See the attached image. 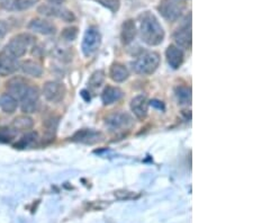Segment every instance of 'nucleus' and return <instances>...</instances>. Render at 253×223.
<instances>
[{
	"instance_id": "f257e3e1",
	"label": "nucleus",
	"mask_w": 253,
	"mask_h": 223,
	"mask_svg": "<svg viewBox=\"0 0 253 223\" xmlns=\"http://www.w3.org/2000/svg\"><path fill=\"white\" fill-rule=\"evenodd\" d=\"M138 20L143 42L151 46L159 45L165 39V31L156 16L151 11H145L140 15Z\"/></svg>"
},
{
	"instance_id": "f03ea898",
	"label": "nucleus",
	"mask_w": 253,
	"mask_h": 223,
	"mask_svg": "<svg viewBox=\"0 0 253 223\" xmlns=\"http://www.w3.org/2000/svg\"><path fill=\"white\" fill-rule=\"evenodd\" d=\"M35 38L30 34H19L14 36L13 39L9 41L6 47L3 48V52L8 55L13 56V58L17 59L20 56L25 55L28 50V47L32 46L35 43Z\"/></svg>"
},
{
	"instance_id": "7ed1b4c3",
	"label": "nucleus",
	"mask_w": 253,
	"mask_h": 223,
	"mask_svg": "<svg viewBox=\"0 0 253 223\" xmlns=\"http://www.w3.org/2000/svg\"><path fill=\"white\" fill-rule=\"evenodd\" d=\"M160 64V55L157 52H146L134 61L133 69L138 75L148 76L153 74Z\"/></svg>"
},
{
	"instance_id": "20e7f679",
	"label": "nucleus",
	"mask_w": 253,
	"mask_h": 223,
	"mask_svg": "<svg viewBox=\"0 0 253 223\" xmlns=\"http://www.w3.org/2000/svg\"><path fill=\"white\" fill-rule=\"evenodd\" d=\"M38 13L46 16V17H55L64 20L67 23H71L76 20V16L68 8L59 5H41L38 8Z\"/></svg>"
},
{
	"instance_id": "39448f33",
	"label": "nucleus",
	"mask_w": 253,
	"mask_h": 223,
	"mask_svg": "<svg viewBox=\"0 0 253 223\" xmlns=\"http://www.w3.org/2000/svg\"><path fill=\"white\" fill-rule=\"evenodd\" d=\"M101 43V36L96 27H90L85 31L83 39V52L85 56H90L99 48Z\"/></svg>"
},
{
	"instance_id": "423d86ee",
	"label": "nucleus",
	"mask_w": 253,
	"mask_h": 223,
	"mask_svg": "<svg viewBox=\"0 0 253 223\" xmlns=\"http://www.w3.org/2000/svg\"><path fill=\"white\" fill-rule=\"evenodd\" d=\"M158 9L163 18L169 22H175L181 16L183 7L177 0H162Z\"/></svg>"
},
{
	"instance_id": "0eeeda50",
	"label": "nucleus",
	"mask_w": 253,
	"mask_h": 223,
	"mask_svg": "<svg viewBox=\"0 0 253 223\" xmlns=\"http://www.w3.org/2000/svg\"><path fill=\"white\" fill-rule=\"evenodd\" d=\"M65 87L63 84L56 83V81H47L43 87V95L46 100L52 103H58L61 101L65 96Z\"/></svg>"
},
{
	"instance_id": "6e6552de",
	"label": "nucleus",
	"mask_w": 253,
	"mask_h": 223,
	"mask_svg": "<svg viewBox=\"0 0 253 223\" xmlns=\"http://www.w3.org/2000/svg\"><path fill=\"white\" fill-rule=\"evenodd\" d=\"M22 111L26 114H32L39 109L40 106V94L36 87H30L22 99Z\"/></svg>"
},
{
	"instance_id": "1a4fd4ad",
	"label": "nucleus",
	"mask_w": 253,
	"mask_h": 223,
	"mask_svg": "<svg viewBox=\"0 0 253 223\" xmlns=\"http://www.w3.org/2000/svg\"><path fill=\"white\" fill-rule=\"evenodd\" d=\"M133 124V120L127 113H114L106 119V125L112 131H121L128 129Z\"/></svg>"
},
{
	"instance_id": "9d476101",
	"label": "nucleus",
	"mask_w": 253,
	"mask_h": 223,
	"mask_svg": "<svg viewBox=\"0 0 253 223\" xmlns=\"http://www.w3.org/2000/svg\"><path fill=\"white\" fill-rule=\"evenodd\" d=\"M185 22L180 28L175 31L173 39L180 47L189 48L191 45V15H189V18L187 17Z\"/></svg>"
},
{
	"instance_id": "9b49d317",
	"label": "nucleus",
	"mask_w": 253,
	"mask_h": 223,
	"mask_svg": "<svg viewBox=\"0 0 253 223\" xmlns=\"http://www.w3.org/2000/svg\"><path fill=\"white\" fill-rule=\"evenodd\" d=\"M30 87L31 86L27 84V81L20 78V77H15V78L10 79L7 83L8 94L13 96L14 98L17 100H20L23 98Z\"/></svg>"
},
{
	"instance_id": "f8f14e48",
	"label": "nucleus",
	"mask_w": 253,
	"mask_h": 223,
	"mask_svg": "<svg viewBox=\"0 0 253 223\" xmlns=\"http://www.w3.org/2000/svg\"><path fill=\"white\" fill-rule=\"evenodd\" d=\"M71 140L75 142H80V143H84V144H95V143H98V142L103 141L104 135L103 133L93 131V130L84 129L77 132L76 134L71 137Z\"/></svg>"
},
{
	"instance_id": "ddd939ff",
	"label": "nucleus",
	"mask_w": 253,
	"mask_h": 223,
	"mask_svg": "<svg viewBox=\"0 0 253 223\" xmlns=\"http://www.w3.org/2000/svg\"><path fill=\"white\" fill-rule=\"evenodd\" d=\"M20 64L18 63L17 59L8 55L3 51L0 53V76L6 77L13 75L18 70Z\"/></svg>"
},
{
	"instance_id": "4468645a",
	"label": "nucleus",
	"mask_w": 253,
	"mask_h": 223,
	"mask_svg": "<svg viewBox=\"0 0 253 223\" xmlns=\"http://www.w3.org/2000/svg\"><path fill=\"white\" fill-rule=\"evenodd\" d=\"M28 30H31L35 33L42 35H52L55 33V26L51 22L43 18H34L28 24Z\"/></svg>"
},
{
	"instance_id": "2eb2a0df",
	"label": "nucleus",
	"mask_w": 253,
	"mask_h": 223,
	"mask_svg": "<svg viewBox=\"0 0 253 223\" xmlns=\"http://www.w3.org/2000/svg\"><path fill=\"white\" fill-rule=\"evenodd\" d=\"M130 109L137 119L143 120L148 115L149 100L144 95H138L130 100Z\"/></svg>"
},
{
	"instance_id": "dca6fc26",
	"label": "nucleus",
	"mask_w": 253,
	"mask_h": 223,
	"mask_svg": "<svg viewBox=\"0 0 253 223\" xmlns=\"http://www.w3.org/2000/svg\"><path fill=\"white\" fill-rule=\"evenodd\" d=\"M39 0H3L1 7L8 11H23L30 9Z\"/></svg>"
},
{
	"instance_id": "f3484780",
	"label": "nucleus",
	"mask_w": 253,
	"mask_h": 223,
	"mask_svg": "<svg viewBox=\"0 0 253 223\" xmlns=\"http://www.w3.org/2000/svg\"><path fill=\"white\" fill-rule=\"evenodd\" d=\"M166 56H167V61L170 64L171 68L173 69H178L181 67V64L183 63V60H185V54L181 48H179V46L175 45H170L168 48H167L166 52Z\"/></svg>"
},
{
	"instance_id": "a211bd4d",
	"label": "nucleus",
	"mask_w": 253,
	"mask_h": 223,
	"mask_svg": "<svg viewBox=\"0 0 253 223\" xmlns=\"http://www.w3.org/2000/svg\"><path fill=\"white\" fill-rule=\"evenodd\" d=\"M136 36V26L133 19L125 20L122 25V41L125 45L132 43Z\"/></svg>"
},
{
	"instance_id": "6ab92c4d",
	"label": "nucleus",
	"mask_w": 253,
	"mask_h": 223,
	"mask_svg": "<svg viewBox=\"0 0 253 223\" xmlns=\"http://www.w3.org/2000/svg\"><path fill=\"white\" fill-rule=\"evenodd\" d=\"M122 97H123V91H122L120 88L107 86L104 89L103 95H101V99H103V103L105 105H111L120 100Z\"/></svg>"
},
{
	"instance_id": "aec40b11",
	"label": "nucleus",
	"mask_w": 253,
	"mask_h": 223,
	"mask_svg": "<svg viewBox=\"0 0 253 223\" xmlns=\"http://www.w3.org/2000/svg\"><path fill=\"white\" fill-rule=\"evenodd\" d=\"M109 75H111V78L114 81H116V83H123V81L127 79L129 76L127 68H126L124 64L118 62L113 64L111 71H109Z\"/></svg>"
},
{
	"instance_id": "412c9836",
	"label": "nucleus",
	"mask_w": 253,
	"mask_h": 223,
	"mask_svg": "<svg viewBox=\"0 0 253 223\" xmlns=\"http://www.w3.org/2000/svg\"><path fill=\"white\" fill-rule=\"evenodd\" d=\"M19 68L22 69V71L27 76L41 77L43 74V69L41 67V64L32 60H27L25 62H23L20 64Z\"/></svg>"
},
{
	"instance_id": "4be33fe9",
	"label": "nucleus",
	"mask_w": 253,
	"mask_h": 223,
	"mask_svg": "<svg viewBox=\"0 0 253 223\" xmlns=\"http://www.w3.org/2000/svg\"><path fill=\"white\" fill-rule=\"evenodd\" d=\"M18 100L15 99L13 96L9 94H5L0 97V107L5 113L8 114H13V113L17 109Z\"/></svg>"
},
{
	"instance_id": "5701e85b",
	"label": "nucleus",
	"mask_w": 253,
	"mask_h": 223,
	"mask_svg": "<svg viewBox=\"0 0 253 223\" xmlns=\"http://www.w3.org/2000/svg\"><path fill=\"white\" fill-rule=\"evenodd\" d=\"M33 125H34V122L30 116L26 115L16 117L13 122V129L16 132L27 131V130H31L33 128Z\"/></svg>"
},
{
	"instance_id": "b1692460",
	"label": "nucleus",
	"mask_w": 253,
	"mask_h": 223,
	"mask_svg": "<svg viewBox=\"0 0 253 223\" xmlns=\"http://www.w3.org/2000/svg\"><path fill=\"white\" fill-rule=\"evenodd\" d=\"M38 140H39L38 133H36V132H28L17 142V143L14 145V147L16 149L30 148V147H33L34 144H36Z\"/></svg>"
},
{
	"instance_id": "393cba45",
	"label": "nucleus",
	"mask_w": 253,
	"mask_h": 223,
	"mask_svg": "<svg viewBox=\"0 0 253 223\" xmlns=\"http://www.w3.org/2000/svg\"><path fill=\"white\" fill-rule=\"evenodd\" d=\"M175 96L180 104H190L191 101V90L186 86L177 87L175 89Z\"/></svg>"
},
{
	"instance_id": "a878e982",
	"label": "nucleus",
	"mask_w": 253,
	"mask_h": 223,
	"mask_svg": "<svg viewBox=\"0 0 253 223\" xmlns=\"http://www.w3.org/2000/svg\"><path fill=\"white\" fill-rule=\"evenodd\" d=\"M105 81V72L103 70L95 71L89 79V86L92 88H99Z\"/></svg>"
},
{
	"instance_id": "bb28decb",
	"label": "nucleus",
	"mask_w": 253,
	"mask_h": 223,
	"mask_svg": "<svg viewBox=\"0 0 253 223\" xmlns=\"http://www.w3.org/2000/svg\"><path fill=\"white\" fill-rule=\"evenodd\" d=\"M17 133L18 132H16L14 129L10 128L1 129L0 130V143H9L15 139Z\"/></svg>"
},
{
	"instance_id": "cd10ccee",
	"label": "nucleus",
	"mask_w": 253,
	"mask_h": 223,
	"mask_svg": "<svg viewBox=\"0 0 253 223\" xmlns=\"http://www.w3.org/2000/svg\"><path fill=\"white\" fill-rule=\"evenodd\" d=\"M52 55L61 61H69L71 59L70 51H69L67 47L63 46H55L52 50Z\"/></svg>"
},
{
	"instance_id": "c85d7f7f",
	"label": "nucleus",
	"mask_w": 253,
	"mask_h": 223,
	"mask_svg": "<svg viewBox=\"0 0 253 223\" xmlns=\"http://www.w3.org/2000/svg\"><path fill=\"white\" fill-rule=\"evenodd\" d=\"M95 1L100 3L101 6L107 8V9L113 11V13H116L121 7V0H95Z\"/></svg>"
},
{
	"instance_id": "c756f323",
	"label": "nucleus",
	"mask_w": 253,
	"mask_h": 223,
	"mask_svg": "<svg viewBox=\"0 0 253 223\" xmlns=\"http://www.w3.org/2000/svg\"><path fill=\"white\" fill-rule=\"evenodd\" d=\"M77 36H78V28L75 26L64 28L62 34H61V38L64 41H75Z\"/></svg>"
},
{
	"instance_id": "7c9ffc66",
	"label": "nucleus",
	"mask_w": 253,
	"mask_h": 223,
	"mask_svg": "<svg viewBox=\"0 0 253 223\" xmlns=\"http://www.w3.org/2000/svg\"><path fill=\"white\" fill-rule=\"evenodd\" d=\"M115 196L120 200H130V198L135 197V194L128 192V190H118L115 193Z\"/></svg>"
},
{
	"instance_id": "2f4dec72",
	"label": "nucleus",
	"mask_w": 253,
	"mask_h": 223,
	"mask_svg": "<svg viewBox=\"0 0 253 223\" xmlns=\"http://www.w3.org/2000/svg\"><path fill=\"white\" fill-rule=\"evenodd\" d=\"M7 32H8V27L6 25V23H3V22H1V20H0V39L5 38Z\"/></svg>"
},
{
	"instance_id": "473e14b6",
	"label": "nucleus",
	"mask_w": 253,
	"mask_h": 223,
	"mask_svg": "<svg viewBox=\"0 0 253 223\" xmlns=\"http://www.w3.org/2000/svg\"><path fill=\"white\" fill-rule=\"evenodd\" d=\"M150 104L152 105L153 107L160 109V111H161V109H162V111H165V105H163L162 101H159V100H151Z\"/></svg>"
},
{
	"instance_id": "72a5a7b5",
	"label": "nucleus",
	"mask_w": 253,
	"mask_h": 223,
	"mask_svg": "<svg viewBox=\"0 0 253 223\" xmlns=\"http://www.w3.org/2000/svg\"><path fill=\"white\" fill-rule=\"evenodd\" d=\"M87 94H88L87 90H83V91H81V96H83L85 100L89 101V100H90V96H88Z\"/></svg>"
},
{
	"instance_id": "f704fd0d",
	"label": "nucleus",
	"mask_w": 253,
	"mask_h": 223,
	"mask_svg": "<svg viewBox=\"0 0 253 223\" xmlns=\"http://www.w3.org/2000/svg\"><path fill=\"white\" fill-rule=\"evenodd\" d=\"M48 2H51L52 5H60V3H62V2H64L65 0H47Z\"/></svg>"
},
{
	"instance_id": "c9c22d12",
	"label": "nucleus",
	"mask_w": 253,
	"mask_h": 223,
	"mask_svg": "<svg viewBox=\"0 0 253 223\" xmlns=\"http://www.w3.org/2000/svg\"><path fill=\"white\" fill-rule=\"evenodd\" d=\"M177 1H180L181 2V1H183V0H177Z\"/></svg>"
}]
</instances>
